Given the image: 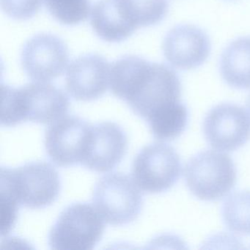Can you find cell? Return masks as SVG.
<instances>
[{
    "mask_svg": "<svg viewBox=\"0 0 250 250\" xmlns=\"http://www.w3.org/2000/svg\"><path fill=\"white\" fill-rule=\"evenodd\" d=\"M92 125L80 117L65 115L50 124L45 134V148L59 167L82 165L90 140Z\"/></svg>",
    "mask_w": 250,
    "mask_h": 250,
    "instance_id": "8",
    "label": "cell"
},
{
    "mask_svg": "<svg viewBox=\"0 0 250 250\" xmlns=\"http://www.w3.org/2000/svg\"><path fill=\"white\" fill-rule=\"evenodd\" d=\"M186 184L195 197L213 201L225 197L236 182V169L228 154L208 150L193 156L184 169Z\"/></svg>",
    "mask_w": 250,
    "mask_h": 250,
    "instance_id": "4",
    "label": "cell"
},
{
    "mask_svg": "<svg viewBox=\"0 0 250 250\" xmlns=\"http://www.w3.org/2000/svg\"><path fill=\"white\" fill-rule=\"evenodd\" d=\"M90 24L101 39L110 43L126 40L136 31L120 14L115 0H99L92 9Z\"/></svg>",
    "mask_w": 250,
    "mask_h": 250,
    "instance_id": "15",
    "label": "cell"
},
{
    "mask_svg": "<svg viewBox=\"0 0 250 250\" xmlns=\"http://www.w3.org/2000/svg\"><path fill=\"white\" fill-rule=\"evenodd\" d=\"M109 87L146 121L179 102L181 95V81L172 68L136 55H125L111 65Z\"/></svg>",
    "mask_w": 250,
    "mask_h": 250,
    "instance_id": "1",
    "label": "cell"
},
{
    "mask_svg": "<svg viewBox=\"0 0 250 250\" xmlns=\"http://www.w3.org/2000/svg\"><path fill=\"white\" fill-rule=\"evenodd\" d=\"M123 18L135 30L155 25L167 14L168 0H115Z\"/></svg>",
    "mask_w": 250,
    "mask_h": 250,
    "instance_id": "16",
    "label": "cell"
},
{
    "mask_svg": "<svg viewBox=\"0 0 250 250\" xmlns=\"http://www.w3.org/2000/svg\"><path fill=\"white\" fill-rule=\"evenodd\" d=\"M247 112H248L249 117L250 118V95L249 96L248 99L247 101Z\"/></svg>",
    "mask_w": 250,
    "mask_h": 250,
    "instance_id": "21",
    "label": "cell"
},
{
    "mask_svg": "<svg viewBox=\"0 0 250 250\" xmlns=\"http://www.w3.org/2000/svg\"><path fill=\"white\" fill-rule=\"evenodd\" d=\"M208 143L216 150L234 151L250 138V118L244 109L222 104L210 109L203 123Z\"/></svg>",
    "mask_w": 250,
    "mask_h": 250,
    "instance_id": "10",
    "label": "cell"
},
{
    "mask_svg": "<svg viewBox=\"0 0 250 250\" xmlns=\"http://www.w3.org/2000/svg\"><path fill=\"white\" fill-rule=\"evenodd\" d=\"M110 69V64L102 55H82L68 67L65 77L67 90L76 100L99 99L109 87Z\"/></svg>",
    "mask_w": 250,
    "mask_h": 250,
    "instance_id": "11",
    "label": "cell"
},
{
    "mask_svg": "<svg viewBox=\"0 0 250 250\" xmlns=\"http://www.w3.org/2000/svg\"><path fill=\"white\" fill-rule=\"evenodd\" d=\"M182 172L181 159L176 150L165 143H153L143 147L132 165V177L140 189L150 194L164 192L172 188Z\"/></svg>",
    "mask_w": 250,
    "mask_h": 250,
    "instance_id": "7",
    "label": "cell"
},
{
    "mask_svg": "<svg viewBox=\"0 0 250 250\" xmlns=\"http://www.w3.org/2000/svg\"><path fill=\"white\" fill-rule=\"evenodd\" d=\"M49 14L60 23L75 25L85 21L90 11V0H43Z\"/></svg>",
    "mask_w": 250,
    "mask_h": 250,
    "instance_id": "19",
    "label": "cell"
},
{
    "mask_svg": "<svg viewBox=\"0 0 250 250\" xmlns=\"http://www.w3.org/2000/svg\"><path fill=\"white\" fill-rule=\"evenodd\" d=\"M188 121V109L179 102L164 108L146 121L155 138L172 140L185 131Z\"/></svg>",
    "mask_w": 250,
    "mask_h": 250,
    "instance_id": "17",
    "label": "cell"
},
{
    "mask_svg": "<svg viewBox=\"0 0 250 250\" xmlns=\"http://www.w3.org/2000/svg\"><path fill=\"white\" fill-rule=\"evenodd\" d=\"M167 61L175 68L190 70L203 65L211 50L210 39L199 27L181 24L171 29L163 42Z\"/></svg>",
    "mask_w": 250,
    "mask_h": 250,
    "instance_id": "12",
    "label": "cell"
},
{
    "mask_svg": "<svg viewBox=\"0 0 250 250\" xmlns=\"http://www.w3.org/2000/svg\"><path fill=\"white\" fill-rule=\"evenodd\" d=\"M0 2L3 12L16 20L31 19L42 5V0H0Z\"/></svg>",
    "mask_w": 250,
    "mask_h": 250,
    "instance_id": "20",
    "label": "cell"
},
{
    "mask_svg": "<svg viewBox=\"0 0 250 250\" xmlns=\"http://www.w3.org/2000/svg\"><path fill=\"white\" fill-rule=\"evenodd\" d=\"M93 205L106 223L128 225L137 219L143 208V195L134 179L112 172L102 177L95 187Z\"/></svg>",
    "mask_w": 250,
    "mask_h": 250,
    "instance_id": "5",
    "label": "cell"
},
{
    "mask_svg": "<svg viewBox=\"0 0 250 250\" xmlns=\"http://www.w3.org/2000/svg\"><path fill=\"white\" fill-rule=\"evenodd\" d=\"M69 61L68 47L60 38L49 33L36 35L27 41L21 54V63L29 78L49 83L65 71Z\"/></svg>",
    "mask_w": 250,
    "mask_h": 250,
    "instance_id": "9",
    "label": "cell"
},
{
    "mask_svg": "<svg viewBox=\"0 0 250 250\" xmlns=\"http://www.w3.org/2000/svg\"><path fill=\"white\" fill-rule=\"evenodd\" d=\"M222 219L229 230L250 235V191L234 193L224 202Z\"/></svg>",
    "mask_w": 250,
    "mask_h": 250,
    "instance_id": "18",
    "label": "cell"
},
{
    "mask_svg": "<svg viewBox=\"0 0 250 250\" xmlns=\"http://www.w3.org/2000/svg\"><path fill=\"white\" fill-rule=\"evenodd\" d=\"M1 124L15 126L26 121L50 124L66 115L70 102L65 92L46 83L23 87L1 85Z\"/></svg>",
    "mask_w": 250,
    "mask_h": 250,
    "instance_id": "2",
    "label": "cell"
},
{
    "mask_svg": "<svg viewBox=\"0 0 250 250\" xmlns=\"http://www.w3.org/2000/svg\"><path fill=\"white\" fill-rule=\"evenodd\" d=\"M61 188L59 174L47 162H33L15 169H1V196L19 206L44 208L56 200Z\"/></svg>",
    "mask_w": 250,
    "mask_h": 250,
    "instance_id": "3",
    "label": "cell"
},
{
    "mask_svg": "<svg viewBox=\"0 0 250 250\" xmlns=\"http://www.w3.org/2000/svg\"><path fill=\"white\" fill-rule=\"evenodd\" d=\"M104 231V220L94 206L74 203L61 212L49 232V244L52 250H93Z\"/></svg>",
    "mask_w": 250,
    "mask_h": 250,
    "instance_id": "6",
    "label": "cell"
},
{
    "mask_svg": "<svg viewBox=\"0 0 250 250\" xmlns=\"http://www.w3.org/2000/svg\"><path fill=\"white\" fill-rule=\"evenodd\" d=\"M220 72L230 87L250 88V37L239 38L228 45L221 56Z\"/></svg>",
    "mask_w": 250,
    "mask_h": 250,
    "instance_id": "14",
    "label": "cell"
},
{
    "mask_svg": "<svg viewBox=\"0 0 250 250\" xmlns=\"http://www.w3.org/2000/svg\"><path fill=\"white\" fill-rule=\"evenodd\" d=\"M128 147L124 130L115 123L92 125L88 146L82 165L90 170L109 172L122 161Z\"/></svg>",
    "mask_w": 250,
    "mask_h": 250,
    "instance_id": "13",
    "label": "cell"
}]
</instances>
